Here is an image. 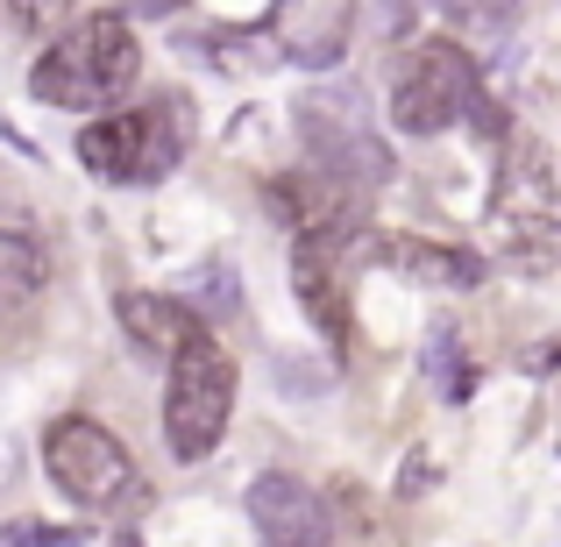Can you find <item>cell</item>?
Returning a JSON list of instances; mask_svg holds the SVG:
<instances>
[{
  "instance_id": "cell-13",
  "label": "cell",
  "mask_w": 561,
  "mask_h": 547,
  "mask_svg": "<svg viewBox=\"0 0 561 547\" xmlns=\"http://www.w3.org/2000/svg\"><path fill=\"white\" fill-rule=\"evenodd\" d=\"M43 277H50V263H43L36 235H28V228H0V306L43 292Z\"/></svg>"
},
{
  "instance_id": "cell-9",
  "label": "cell",
  "mask_w": 561,
  "mask_h": 547,
  "mask_svg": "<svg viewBox=\"0 0 561 547\" xmlns=\"http://www.w3.org/2000/svg\"><path fill=\"white\" fill-rule=\"evenodd\" d=\"M249 520H256L263 547H334L328 505H320L299 477H277V469L249 483Z\"/></svg>"
},
{
  "instance_id": "cell-1",
  "label": "cell",
  "mask_w": 561,
  "mask_h": 547,
  "mask_svg": "<svg viewBox=\"0 0 561 547\" xmlns=\"http://www.w3.org/2000/svg\"><path fill=\"white\" fill-rule=\"evenodd\" d=\"M136 71H142V43L128 29V14H85L36 57L28 93L43 107H107L136 86Z\"/></svg>"
},
{
  "instance_id": "cell-12",
  "label": "cell",
  "mask_w": 561,
  "mask_h": 547,
  "mask_svg": "<svg viewBox=\"0 0 561 547\" xmlns=\"http://www.w3.org/2000/svg\"><path fill=\"white\" fill-rule=\"evenodd\" d=\"M377 257L398 263L405 277H426V285H455V292L483 285V263L469 257V249H440V242H420V235H383Z\"/></svg>"
},
{
  "instance_id": "cell-6",
  "label": "cell",
  "mask_w": 561,
  "mask_h": 547,
  "mask_svg": "<svg viewBox=\"0 0 561 547\" xmlns=\"http://www.w3.org/2000/svg\"><path fill=\"white\" fill-rule=\"evenodd\" d=\"M462 114H483V79H477V65H469V50L448 43V36L420 43V50L405 57V71H398V86H391V122L405 128V136H440V128H455Z\"/></svg>"
},
{
  "instance_id": "cell-2",
  "label": "cell",
  "mask_w": 561,
  "mask_h": 547,
  "mask_svg": "<svg viewBox=\"0 0 561 547\" xmlns=\"http://www.w3.org/2000/svg\"><path fill=\"white\" fill-rule=\"evenodd\" d=\"M43 469H50V483L79 512H136L142 498H150L136 455H128L100 420H79V412L43 434Z\"/></svg>"
},
{
  "instance_id": "cell-10",
  "label": "cell",
  "mask_w": 561,
  "mask_h": 547,
  "mask_svg": "<svg viewBox=\"0 0 561 547\" xmlns=\"http://www.w3.org/2000/svg\"><path fill=\"white\" fill-rule=\"evenodd\" d=\"M122 328H128V342L136 349H150V356H179V349L199 334V314L179 299H164V292H122Z\"/></svg>"
},
{
  "instance_id": "cell-18",
  "label": "cell",
  "mask_w": 561,
  "mask_h": 547,
  "mask_svg": "<svg viewBox=\"0 0 561 547\" xmlns=\"http://www.w3.org/2000/svg\"><path fill=\"white\" fill-rule=\"evenodd\" d=\"M114 547H136V540H128V534H122V540H114Z\"/></svg>"
},
{
  "instance_id": "cell-8",
  "label": "cell",
  "mask_w": 561,
  "mask_h": 547,
  "mask_svg": "<svg viewBox=\"0 0 561 547\" xmlns=\"http://www.w3.org/2000/svg\"><path fill=\"white\" fill-rule=\"evenodd\" d=\"M271 214L285 220L299 242L313 249H334L342 257V242L363 228V185L334 179V171H306V179H277L271 185Z\"/></svg>"
},
{
  "instance_id": "cell-7",
  "label": "cell",
  "mask_w": 561,
  "mask_h": 547,
  "mask_svg": "<svg viewBox=\"0 0 561 547\" xmlns=\"http://www.w3.org/2000/svg\"><path fill=\"white\" fill-rule=\"evenodd\" d=\"M299 136H306V150H313V164L334 171V179H348L363 192L377 179H391V157H383V143L370 128V100L348 93V86L299 100Z\"/></svg>"
},
{
  "instance_id": "cell-17",
  "label": "cell",
  "mask_w": 561,
  "mask_h": 547,
  "mask_svg": "<svg viewBox=\"0 0 561 547\" xmlns=\"http://www.w3.org/2000/svg\"><path fill=\"white\" fill-rule=\"evenodd\" d=\"M136 8H142V14H171V8H179V0H136Z\"/></svg>"
},
{
  "instance_id": "cell-15",
  "label": "cell",
  "mask_w": 561,
  "mask_h": 547,
  "mask_svg": "<svg viewBox=\"0 0 561 547\" xmlns=\"http://www.w3.org/2000/svg\"><path fill=\"white\" fill-rule=\"evenodd\" d=\"M426 369H434V391H440V398H469V377H477V369L462 363V349H455L448 328L426 342Z\"/></svg>"
},
{
  "instance_id": "cell-11",
  "label": "cell",
  "mask_w": 561,
  "mask_h": 547,
  "mask_svg": "<svg viewBox=\"0 0 561 547\" xmlns=\"http://www.w3.org/2000/svg\"><path fill=\"white\" fill-rule=\"evenodd\" d=\"M291 285H299V306L313 314V328L328 334L334 349L348 342V299H342V277H334V249L299 242V263H291Z\"/></svg>"
},
{
  "instance_id": "cell-3",
  "label": "cell",
  "mask_w": 561,
  "mask_h": 547,
  "mask_svg": "<svg viewBox=\"0 0 561 547\" xmlns=\"http://www.w3.org/2000/svg\"><path fill=\"white\" fill-rule=\"evenodd\" d=\"M491 228L519 271H548L554 235H561V192H554V164L540 157L534 136H512L497 157V185H491Z\"/></svg>"
},
{
  "instance_id": "cell-14",
  "label": "cell",
  "mask_w": 561,
  "mask_h": 547,
  "mask_svg": "<svg viewBox=\"0 0 561 547\" xmlns=\"http://www.w3.org/2000/svg\"><path fill=\"white\" fill-rule=\"evenodd\" d=\"M440 14H448L462 36H505L512 14H519V0H434Z\"/></svg>"
},
{
  "instance_id": "cell-5",
  "label": "cell",
  "mask_w": 561,
  "mask_h": 547,
  "mask_svg": "<svg viewBox=\"0 0 561 547\" xmlns=\"http://www.w3.org/2000/svg\"><path fill=\"white\" fill-rule=\"evenodd\" d=\"M192 136V114L185 100H150V107H128V114H107L79 136V157L93 179H114V185H157L171 164H179Z\"/></svg>"
},
{
  "instance_id": "cell-16",
  "label": "cell",
  "mask_w": 561,
  "mask_h": 547,
  "mask_svg": "<svg viewBox=\"0 0 561 547\" xmlns=\"http://www.w3.org/2000/svg\"><path fill=\"white\" fill-rule=\"evenodd\" d=\"M8 8L28 36H65L71 29V0H8Z\"/></svg>"
},
{
  "instance_id": "cell-4",
  "label": "cell",
  "mask_w": 561,
  "mask_h": 547,
  "mask_svg": "<svg viewBox=\"0 0 561 547\" xmlns=\"http://www.w3.org/2000/svg\"><path fill=\"white\" fill-rule=\"evenodd\" d=\"M234 412V356L214 342V334H192V342L171 356V384H164V441L179 463H206L228 434Z\"/></svg>"
}]
</instances>
